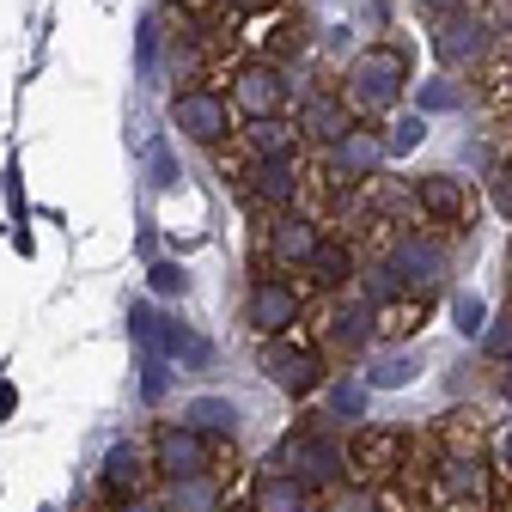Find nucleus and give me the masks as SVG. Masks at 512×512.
I'll use <instances>...</instances> for the list:
<instances>
[{
    "label": "nucleus",
    "instance_id": "nucleus-1",
    "mask_svg": "<svg viewBox=\"0 0 512 512\" xmlns=\"http://www.w3.org/2000/svg\"><path fill=\"white\" fill-rule=\"evenodd\" d=\"M409 92V49L403 43H372L348 61V74H342V98L360 122H378V116H391Z\"/></svg>",
    "mask_w": 512,
    "mask_h": 512
},
{
    "label": "nucleus",
    "instance_id": "nucleus-2",
    "mask_svg": "<svg viewBox=\"0 0 512 512\" xmlns=\"http://www.w3.org/2000/svg\"><path fill=\"white\" fill-rule=\"evenodd\" d=\"M427 500L439 512H488L494 506V470L482 464V452L464 445H439L433 470H427Z\"/></svg>",
    "mask_w": 512,
    "mask_h": 512
},
{
    "label": "nucleus",
    "instance_id": "nucleus-3",
    "mask_svg": "<svg viewBox=\"0 0 512 512\" xmlns=\"http://www.w3.org/2000/svg\"><path fill=\"white\" fill-rule=\"evenodd\" d=\"M232 110L250 122V116H287L293 104V80H287V61H269V55H238L226 68V86Z\"/></svg>",
    "mask_w": 512,
    "mask_h": 512
},
{
    "label": "nucleus",
    "instance_id": "nucleus-4",
    "mask_svg": "<svg viewBox=\"0 0 512 512\" xmlns=\"http://www.w3.org/2000/svg\"><path fill=\"white\" fill-rule=\"evenodd\" d=\"M171 128H177L183 141H196V147H220V141L238 135V110H232V98L220 86L196 80V86H177L171 92Z\"/></svg>",
    "mask_w": 512,
    "mask_h": 512
},
{
    "label": "nucleus",
    "instance_id": "nucleus-5",
    "mask_svg": "<svg viewBox=\"0 0 512 512\" xmlns=\"http://www.w3.org/2000/svg\"><path fill=\"white\" fill-rule=\"evenodd\" d=\"M427 43H433V61H439L445 74H482V68H488V55H494V25H488L482 13L458 7V13L433 19Z\"/></svg>",
    "mask_w": 512,
    "mask_h": 512
},
{
    "label": "nucleus",
    "instance_id": "nucleus-6",
    "mask_svg": "<svg viewBox=\"0 0 512 512\" xmlns=\"http://www.w3.org/2000/svg\"><path fill=\"white\" fill-rule=\"evenodd\" d=\"M275 464L293 470L311 494H324V488L342 482V439L330 433V421H305V427H293V433L281 439V458H275Z\"/></svg>",
    "mask_w": 512,
    "mask_h": 512
},
{
    "label": "nucleus",
    "instance_id": "nucleus-7",
    "mask_svg": "<svg viewBox=\"0 0 512 512\" xmlns=\"http://www.w3.org/2000/svg\"><path fill=\"white\" fill-rule=\"evenodd\" d=\"M409 470V433H391V427H360L348 445H342V482H391Z\"/></svg>",
    "mask_w": 512,
    "mask_h": 512
},
{
    "label": "nucleus",
    "instance_id": "nucleus-8",
    "mask_svg": "<svg viewBox=\"0 0 512 512\" xmlns=\"http://www.w3.org/2000/svg\"><path fill=\"white\" fill-rule=\"evenodd\" d=\"M384 269L403 281V293H439L445 275H452V250L433 232H397L391 250H384Z\"/></svg>",
    "mask_w": 512,
    "mask_h": 512
},
{
    "label": "nucleus",
    "instance_id": "nucleus-9",
    "mask_svg": "<svg viewBox=\"0 0 512 512\" xmlns=\"http://www.w3.org/2000/svg\"><path fill=\"white\" fill-rule=\"evenodd\" d=\"M317 165L330 171V189L372 183V177H378V165H384V135H378V128H366V122H354V128H342L336 141L317 147Z\"/></svg>",
    "mask_w": 512,
    "mask_h": 512
},
{
    "label": "nucleus",
    "instance_id": "nucleus-10",
    "mask_svg": "<svg viewBox=\"0 0 512 512\" xmlns=\"http://www.w3.org/2000/svg\"><path fill=\"white\" fill-rule=\"evenodd\" d=\"M232 183H238V196H244L250 208H263V214L293 208V202H299V189H305L299 159H250V153H244V165H238Z\"/></svg>",
    "mask_w": 512,
    "mask_h": 512
},
{
    "label": "nucleus",
    "instance_id": "nucleus-11",
    "mask_svg": "<svg viewBox=\"0 0 512 512\" xmlns=\"http://www.w3.org/2000/svg\"><path fill=\"white\" fill-rule=\"evenodd\" d=\"M153 476H165V482L214 476V439H202L189 421H165L153 433Z\"/></svg>",
    "mask_w": 512,
    "mask_h": 512
},
{
    "label": "nucleus",
    "instance_id": "nucleus-12",
    "mask_svg": "<svg viewBox=\"0 0 512 512\" xmlns=\"http://www.w3.org/2000/svg\"><path fill=\"white\" fill-rule=\"evenodd\" d=\"M317 238H324V226H317L311 214L281 208V214L263 220V238H256V263H263V269H269V263H275V269H299Z\"/></svg>",
    "mask_w": 512,
    "mask_h": 512
},
{
    "label": "nucleus",
    "instance_id": "nucleus-13",
    "mask_svg": "<svg viewBox=\"0 0 512 512\" xmlns=\"http://www.w3.org/2000/svg\"><path fill=\"white\" fill-rule=\"evenodd\" d=\"M263 378L281 397H311L324 384V348H293L287 336H269L263 348Z\"/></svg>",
    "mask_w": 512,
    "mask_h": 512
},
{
    "label": "nucleus",
    "instance_id": "nucleus-14",
    "mask_svg": "<svg viewBox=\"0 0 512 512\" xmlns=\"http://www.w3.org/2000/svg\"><path fill=\"white\" fill-rule=\"evenodd\" d=\"M299 311H305V299H299L287 281L263 275V281L250 287V299H244V324H250L256 336H293V330H299Z\"/></svg>",
    "mask_w": 512,
    "mask_h": 512
},
{
    "label": "nucleus",
    "instance_id": "nucleus-15",
    "mask_svg": "<svg viewBox=\"0 0 512 512\" xmlns=\"http://www.w3.org/2000/svg\"><path fill=\"white\" fill-rule=\"evenodd\" d=\"M409 202H415L427 220H439V226H464L470 208H476L470 183L452 177V171H427V177H415V183H409Z\"/></svg>",
    "mask_w": 512,
    "mask_h": 512
},
{
    "label": "nucleus",
    "instance_id": "nucleus-16",
    "mask_svg": "<svg viewBox=\"0 0 512 512\" xmlns=\"http://www.w3.org/2000/svg\"><path fill=\"white\" fill-rule=\"evenodd\" d=\"M250 512H317V494L293 470L269 464V470H256V482H250Z\"/></svg>",
    "mask_w": 512,
    "mask_h": 512
},
{
    "label": "nucleus",
    "instance_id": "nucleus-17",
    "mask_svg": "<svg viewBox=\"0 0 512 512\" xmlns=\"http://www.w3.org/2000/svg\"><path fill=\"white\" fill-rule=\"evenodd\" d=\"M238 141H244L250 159H299L305 153V135H299L293 116H250L238 128Z\"/></svg>",
    "mask_w": 512,
    "mask_h": 512
},
{
    "label": "nucleus",
    "instance_id": "nucleus-18",
    "mask_svg": "<svg viewBox=\"0 0 512 512\" xmlns=\"http://www.w3.org/2000/svg\"><path fill=\"white\" fill-rule=\"evenodd\" d=\"M299 135L311 141V147H324V141H336L342 135V128H354L360 116L348 110V98L342 92H305V104H299Z\"/></svg>",
    "mask_w": 512,
    "mask_h": 512
},
{
    "label": "nucleus",
    "instance_id": "nucleus-19",
    "mask_svg": "<svg viewBox=\"0 0 512 512\" xmlns=\"http://www.w3.org/2000/svg\"><path fill=\"white\" fill-rule=\"evenodd\" d=\"M305 281L317 287V293H342L348 287V275H354V250L342 244V238H317L311 244V256H305Z\"/></svg>",
    "mask_w": 512,
    "mask_h": 512
},
{
    "label": "nucleus",
    "instance_id": "nucleus-20",
    "mask_svg": "<svg viewBox=\"0 0 512 512\" xmlns=\"http://www.w3.org/2000/svg\"><path fill=\"white\" fill-rule=\"evenodd\" d=\"M366 342H372V305H366V299L336 305V311L324 317V348H336V354H360Z\"/></svg>",
    "mask_w": 512,
    "mask_h": 512
},
{
    "label": "nucleus",
    "instance_id": "nucleus-21",
    "mask_svg": "<svg viewBox=\"0 0 512 512\" xmlns=\"http://www.w3.org/2000/svg\"><path fill=\"white\" fill-rule=\"evenodd\" d=\"M317 391H324V421H342V427H360V421H366L372 391H366L360 372H342V378H330V384H317Z\"/></svg>",
    "mask_w": 512,
    "mask_h": 512
},
{
    "label": "nucleus",
    "instance_id": "nucleus-22",
    "mask_svg": "<svg viewBox=\"0 0 512 512\" xmlns=\"http://www.w3.org/2000/svg\"><path fill=\"white\" fill-rule=\"evenodd\" d=\"M98 488H104L110 500L141 494V488H147V458H141V445H110V452H104V476H98Z\"/></svg>",
    "mask_w": 512,
    "mask_h": 512
},
{
    "label": "nucleus",
    "instance_id": "nucleus-23",
    "mask_svg": "<svg viewBox=\"0 0 512 512\" xmlns=\"http://www.w3.org/2000/svg\"><path fill=\"white\" fill-rule=\"evenodd\" d=\"M183 421L196 427L202 439H214V445H232L238 439V403H226V397H196L183 409Z\"/></svg>",
    "mask_w": 512,
    "mask_h": 512
},
{
    "label": "nucleus",
    "instance_id": "nucleus-24",
    "mask_svg": "<svg viewBox=\"0 0 512 512\" xmlns=\"http://www.w3.org/2000/svg\"><path fill=\"white\" fill-rule=\"evenodd\" d=\"M415 372H421V354L415 348H391V354H378L360 378H366V391H403Z\"/></svg>",
    "mask_w": 512,
    "mask_h": 512
},
{
    "label": "nucleus",
    "instance_id": "nucleus-25",
    "mask_svg": "<svg viewBox=\"0 0 512 512\" xmlns=\"http://www.w3.org/2000/svg\"><path fill=\"white\" fill-rule=\"evenodd\" d=\"M165 512H220V482L214 476H189V482H165Z\"/></svg>",
    "mask_w": 512,
    "mask_h": 512
},
{
    "label": "nucleus",
    "instance_id": "nucleus-26",
    "mask_svg": "<svg viewBox=\"0 0 512 512\" xmlns=\"http://www.w3.org/2000/svg\"><path fill=\"white\" fill-rule=\"evenodd\" d=\"M317 500H324V512H384L378 506V488H366V482H336V488H324Z\"/></svg>",
    "mask_w": 512,
    "mask_h": 512
},
{
    "label": "nucleus",
    "instance_id": "nucleus-27",
    "mask_svg": "<svg viewBox=\"0 0 512 512\" xmlns=\"http://www.w3.org/2000/svg\"><path fill=\"white\" fill-rule=\"evenodd\" d=\"M464 104V86L452 80V74H439V80H427L421 92H415V110L421 116H439V110H458Z\"/></svg>",
    "mask_w": 512,
    "mask_h": 512
},
{
    "label": "nucleus",
    "instance_id": "nucleus-28",
    "mask_svg": "<svg viewBox=\"0 0 512 512\" xmlns=\"http://www.w3.org/2000/svg\"><path fill=\"white\" fill-rule=\"evenodd\" d=\"M360 299L378 311V305H391V299H403V281L384 269V263H372V269H360Z\"/></svg>",
    "mask_w": 512,
    "mask_h": 512
},
{
    "label": "nucleus",
    "instance_id": "nucleus-29",
    "mask_svg": "<svg viewBox=\"0 0 512 512\" xmlns=\"http://www.w3.org/2000/svg\"><path fill=\"white\" fill-rule=\"evenodd\" d=\"M482 348H488V360H512V299H506V311L494 317V324H482Z\"/></svg>",
    "mask_w": 512,
    "mask_h": 512
},
{
    "label": "nucleus",
    "instance_id": "nucleus-30",
    "mask_svg": "<svg viewBox=\"0 0 512 512\" xmlns=\"http://www.w3.org/2000/svg\"><path fill=\"white\" fill-rule=\"evenodd\" d=\"M391 128H397V135H384V153H409V147L427 135V116L415 110V116H403V122H391Z\"/></svg>",
    "mask_w": 512,
    "mask_h": 512
},
{
    "label": "nucleus",
    "instance_id": "nucleus-31",
    "mask_svg": "<svg viewBox=\"0 0 512 512\" xmlns=\"http://www.w3.org/2000/svg\"><path fill=\"white\" fill-rule=\"evenodd\" d=\"M488 98H494V110L512 122V55H506L500 68H494V80H488Z\"/></svg>",
    "mask_w": 512,
    "mask_h": 512
},
{
    "label": "nucleus",
    "instance_id": "nucleus-32",
    "mask_svg": "<svg viewBox=\"0 0 512 512\" xmlns=\"http://www.w3.org/2000/svg\"><path fill=\"white\" fill-rule=\"evenodd\" d=\"M482 324H488V305H482L476 293H464V299H458V330H464V336H482Z\"/></svg>",
    "mask_w": 512,
    "mask_h": 512
},
{
    "label": "nucleus",
    "instance_id": "nucleus-33",
    "mask_svg": "<svg viewBox=\"0 0 512 512\" xmlns=\"http://www.w3.org/2000/svg\"><path fill=\"white\" fill-rule=\"evenodd\" d=\"M183 287H189V275L177 263H153V293H177L183 299Z\"/></svg>",
    "mask_w": 512,
    "mask_h": 512
},
{
    "label": "nucleus",
    "instance_id": "nucleus-34",
    "mask_svg": "<svg viewBox=\"0 0 512 512\" xmlns=\"http://www.w3.org/2000/svg\"><path fill=\"white\" fill-rule=\"evenodd\" d=\"M488 189H494V208H500V214L512 220V165H500V171L488 177Z\"/></svg>",
    "mask_w": 512,
    "mask_h": 512
},
{
    "label": "nucleus",
    "instance_id": "nucleus-35",
    "mask_svg": "<svg viewBox=\"0 0 512 512\" xmlns=\"http://www.w3.org/2000/svg\"><path fill=\"white\" fill-rule=\"evenodd\" d=\"M494 476H500V482L512 488V427H506V433L494 439Z\"/></svg>",
    "mask_w": 512,
    "mask_h": 512
},
{
    "label": "nucleus",
    "instance_id": "nucleus-36",
    "mask_svg": "<svg viewBox=\"0 0 512 512\" xmlns=\"http://www.w3.org/2000/svg\"><path fill=\"white\" fill-rule=\"evenodd\" d=\"M153 61H159V19L141 25V74H153Z\"/></svg>",
    "mask_w": 512,
    "mask_h": 512
},
{
    "label": "nucleus",
    "instance_id": "nucleus-37",
    "mask_svg": "<svg viewBox=\"0 0 512 512\" xmlns=\"http://www.w3.org/2000/svg\"><path fill=\"white\" fill-rule=\"evenodd\" d=\"M153 183H159V189H171V183H177V171H171V153H165V147H153Z\"/></svg>",
    "mask_w": 512,
    "mask_h": 512
},
{
    "label": "nucleus",
    "instance_id": "nucleus-38",
    "mask_svg": "<svg viewBox=\"0 0 512 512\" xmlns=\"http://www.w3.org/2000/svg\"><path fill=\"white\" fill-rule=\"evenodd\" d=\"M421 7V19H445V13H458V7H470V0H415Z\"/></svg>",
    "mask_w": 512,
    "mask_h": 512
},
{
    "label": "nucleus",
    "instance_id": "nucleus-39",
    "mask_svg": "<svg viewBox=\"0 0 512 512\" xmlns=\"http://www.w3.org/2000/svg\"><path fill=\"white\" fill-rule=\"evenodd\" d=\"M116 512H159V506H153L147 494H122V500H116Z\"/></svg>",
    "mask_w": 512,
    "mask_h": 512
},
{
    "label": "nucleus",
    "instance_id": "nucleus-40",
    "mask_svg": "<svg viewBox=\"0 0 512 512\" xmlns=\"http://www.w3.org/2000/svg\"><path fill=\"white\" fill-rule=\"evenodd\" d=\"M13 403H19V391H13V384H0V415H13Z\"/></svg>",
    "mask_w": 512,
    "mask_h": 512
},
{
    "label": "nucleus",
    "instance_id": "nucleus-41",
    "mask_svg": "<svg viewBox=\"0 0 512 512\" xmlns=\"http://www.w3.org/2000/svg\"><path fill=\"white\" fill-rule=\"evenodd\" d=\"M500 397L512 403V360H506V372H500Z\"/></svg>",
    "mask_w": 512,
    "mask_h": 512
}]
</instances>
